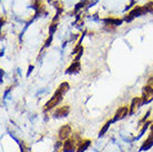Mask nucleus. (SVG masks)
Returning a JSON list of instances; mask_svg holds the SVG:
<instances>
[{"mask_svg": "<svg viewBox=\"0 0 153 152\" xmlns=\"http://www.w3.org/2000/svg\"><path fill=\"white\" fill-rule=\"evenodd\" d=\"M62 97H63V94H61V93H59L58 91H55V94L51 97V99L49 100V101L44 104V108H43V110L44 111H48V110H51L52 108H55V107H57V104H59L60 102H61V100H62Z\"/></svg>", "mask_w": 153, "mask_h": 152, "instance_id": "nucleus-1", "label": "nucleus"}, {"mask_svg": "<svg viewBox=\"0 0 153 152\" xmlns=\"http://www.w3.org/2000/svg\"><path fill=\"white\" fill-rule=\"evenodd\" d=\"M146 12H148V11H146L145 7H134V8L129 12V15H128L127 17L124 18V20L127 22H130V21H132L134 18L140 17L142 15H145Z\"/></svg>", "mask_w": 153, "mask_h": 152, "instance_id": "nucleus-2", "label": "nucleus"}, {"mask_svg": "<svg viewBox=\"0 0 153 152\" xmlns=\"http://www.w3.org/2000/svg\"><path fill=\"white\" fill-rule=\"evenodd\" d=\"M153 101V89L149 86L142 88V104H148Z\"/></svg>", "mask_w": 153, "mask_h": 152, "instance_id": "nucleus-3", "label": "nucleus"}, {"mask_svg": "<svg viewBox=\"0 0 153 152\" xmlns=\"http://www.w3.org/2000/svg\"><path fill=\"white\" fill-rule=\"evenodd\" d=\"M129 112H130V108H129V107L123 106V107H121V108H119V109L117 110V112H115L113 119H112V123L118 122L119 120L124 119L128 114H129Z\"/></svg>", "mask_w": 153, "mask_h": 152, "instance_id": "nucleus-4", "label": "nucleus"}, {"mask_svg": "<svg viewBox=\"0 0 153 152\" xmlns=\"http://www.w3.org/2000/svg\"><path fill=\"white\" fill-rule=\"evenodd\" d=\"M62 151H63V152H74V151H76V141H74L73 139L64 140L63 144H62Z\"/></svg>", "mask_w": 153, "mask_h": 152, "instance_id": "nucleus-5", "label": "nucleus"}, {"mask_svg": "<svg viewBox=\"0 0 153 152\" xmlns=\"http://www.w3.org/2000/svg\"><path fill=\"white\" fill-rule=\"evenodd\" d=\"M72 133V129L69 124H64L62 127L60 128L59 130V138L61 140H67L69 139V137Z\"/></svg>", "mask_w": 153, "mask_h": 152, "instance_id": "nucleus-6", "label": "nucleus"}, {"mask_svg": "<svg viewBox=\"0 0 153 152\" xmlns=\"http://www.w3.org/2000/svg\"><path fill=\"white\" fill-rule=\"evenodd\" d=\"M69 112H70V107H69V106L60 107V108H58V109L55 111L53 117H55V118H57V119L66 118V117H68Z\"/></svg>", "mask_w": 153, "mask_h": 152, "instance_id": "nucleus-7", "label": "nucleus"}, {"mask_svg": "<svg viewBox=\"0 0 153 152\" xmlns=\"http://www.w3.org/2000/svg\"><path fill=\"white\" fill-rule=\"evenodd\" d=\"M141 106H142V98L140 97L133 98L131 102V106H130V112H129V114H130V115L134 114L136 112V110L139 109Z\"/></svg>", "mask_w": 153, "mask_h": 152, "instance_id": "nucleus-8", "label": "nucleus"}, {"mask_svg": "<svg viewBox=\"0 0 153 152\" xmlns=\"http://www.w3.org/2000/svg\"><path fill=\"white\" fill-rule=\"evenodd\" d=\"M80 70H81V64L79 62V60H74L72 64L67 68L66 73L67 75H74V73H78Z\"/></svg>", "mask_w": 153, "mask_h": 152, "instance_id": "nucleus-9", "label": "nucleus"}, {"mask_svg": "<svg viewBox=\"0 0 153 152\" xmlns=\"http://www.w3.org/2000/svg\"><path fill=\"white\" fill-rule=\"evenodd\" d=\"M152 147H153V139H149V138H148V139L142 143V145H141L140 149H139V151L140 152L148 151V150H150Z\"/></svg>", "mask_w": 153, "mask_h": 152, "instance_id": "nucleus-10", "label": "nucleus"}, {"mask_svg": "<svg viewBox=\"0 0 153 152\" xmlns=\"http://www.w3.org/2000/svg\"><path fill=\"white\" fill-rule=\"evenodd\" d=\"M90 144H91L90 140H82L79 143V147L76 148V152H85L90 147Z\"/></svg>", "mask_w": 153, "mask_h": 152, "instance_id": "nucleus-11", "label": "nucleus"}, {"mask_svg": "<svg viewBox=\"0 0 153 152\" xmlns=\"http://www.w3.org/2000/svg\"><path fill=\"white\" fill-rule=\"evenodd\" d=\"M104 22L106 25H111V26H120L122 23V20L119 19V18H108V19H104Z\"/></svg>", "mask_w": 153, "mask_h": 152, "instance_id": "nucleus-12", "label": "nucleus"}, {"mask_svg": "<svg viewBox=\"0 0 153 152\" xmlns=\"http://www.w3.org/2000/svg\"><path fill=\"white\" fill-rule=\"evenodd\" d=\"M69 89H70V86H69L68 82H62V83L58 87L57 91L59 93H61V94H66V93L69 91Z\"/></svg>", "mask_w": 153, "mask_h": 152, "instance_id": "nucleus-13", "label": "nucleus"}, {"mask_svg": "<svg viewBox=\"0 0 153 152\" xmlns=\"http://www.w3.org/2000/svg\"><path fill=\"white\" fill-rule=\"evenodd\" d=\"M111 124H112V120H110V121H106V124L102 127V129L100 130V132H99V138H101V137H103V135L106 134V132L109 130V128H110Z\"/></svg>", "mask_w": 153, "mask_h": 152, "instance_id": "nucleus-14", "label": "nucleus"}, {"mask_svg": "<svg viewBox=\"0 0 153 152\" xmlns=\"http://www.w3.org/2000/svg\"><path fill=\"white\" fill-rule=\"evenodd\" d=\"M149 124H151V122H145V124L144 126H143V127H142V129H141L140 130V133H139V135H138V137H136V138H134V140H138V139H140L141 137H142V135L144 134V132L145 131H146V129H148V128H149Z\"/></svg>", "mask_w": 153, "mask_h": 152, "instance_id": "nucleus-15", "label": "nucleus"}, {"mask_svg": "<svg viewBox=\"0 0 153 152\" xmlns=\"http://www.w3.org/2000/svg\"><path fill=\"white\" fill-rule=\"evenodd\" d=\"M57 26H58V23L55 22V19L53 20V22L51 23L50 28H49V32H50V36H52L53 34V32H55V30H57Z\"/></svg>", "mask_w": 153, "mask_h": 152, "instance_id": "nucleus-16", "label": "nucleus"}, {"mask_svg": "<svg viewBox=\"0 0 153 152\" xmlns=\"http://www.w3.org/2000/svg\"><path fill=\"white\" fill-rule=\"evenodd\" d=\"M145 9H146V11L150 13H152L153 15V1H150V2H148V4L144 6Z\"/></svg>", "mask_w": 153, "mask_h": 152, "instance_id": "nucleus-17", "label": "nucleus"}, {"mask_svg": "<svg viewBox=\"0 0 153 152\" xmlns=\"http://www.w3.org/2000/svg\"><path fill=\"white\" fill-rule=\"evenodd\" d=\"M19 143V145H20V149H21V152H30V149L27 147V145H25V143L23 142H18Z\"/></svg>", "mask_w": 153, "mask_h": 152, "instance_id": "nucleus-18", "label": "nucleus"}, {"mask_svg": "<svg viewBox=\"0 0 153 152\" xmlns=\"http://www.w3.org/2000/svg\"><path fill=\"white\" fill-rule=\"evenodd\" d=\"M51 41H52V36H49V39H47V41L44 43V47H43V48H47V47L50 46Z\"/></svg>", "mask_w": 153, "mask_h": 152, "instance_id": "nucleus-19", "label": "nucleus"}, {"mask_svg": "<svg viewBox=\"0 0 153 152\" xmlns=\"http://www.w3.org/2000/svg\"><path fill=\"white\" fill-rule=\"evenodd\" d=\"M83 55V48H81L80 49V51L78 52V55H76V60H79L81 58V56Z\"/></svg>", "mask_w": 153, "mask_h": 152, "instance_id": "nucleus-20", "label": "nucleus"}, {"mask_svg": "<svg viewBox=\"0 0 153 152\" xmlns=\"http://www.w3.org/2000/svg\"><path fill=\"white\" fill-rule=\"evenodd\" d=\"M146 86H149V87H151V88L153 89V77H152V78H150L149 80H148V83H146Z\"/></svg>", "mask_w": 153, "mask_h": 152, "instance_id": "nucleus-21", "label": "nucleus"}, {"mask_svg": "<svg viewBox=\"0 0 153 152\" xmlns=\"http://www.w3.org/2000/svg\"><path fill=\"white\" fill-rule=\"evenodd\" d=\"M150 112H151V111H150V110H149V111L146 112V114H145V117H144V118H143V119H142V120H141V121H140V123H143V122H144V121H145V120L148 119V117H149V115H150Z\"/></svg>", "mask_w": 153, "mask_h": 152, "instance_id": "nucleus-22", "label": "nucleus"}, {"mask_svg": "<svg viewBox=\"0 0 153 152\" xmlns=\"http://www.w3.org/2000/svg\"><path fill=\"white\" fill-rule=\"evenodd\" d=\"M32 70H34V66H30L29 69H28V73H27V77H29V75L32 72Z\"/></svg>", "mask_w": 153, "mask_h": 152, "instance_id": "nucleus-23", "label": "nucleus"}, {"mask_svg": "<svg viewBox=\"0 0 153 152\" xmlns=\"http://www.w3.org/2000/svg\"><path fill=\"white\" fill-rule=\"evenodd\" d=\"M148 138H149V139H153V130H151V132H150V134Z\"/></svg>", "mask_w": 153, "mask_h": 152, "instance_id": "nucleus-24", "label": "nucleus"}, {"mask_svg": "<svg viewBox=\"0 0 153 152\" xmlns=\"http://www.w3.org/2000/svg\"><path fill=\"white\" fill-rule=\"evenodd\" d=\"M151 130H153V124L151 126Z\"/></svg>", "mask_w": 153, "mask_h": 152, "instance_id": "nucleus-25", "label": "nucleus"}]
</instances>
